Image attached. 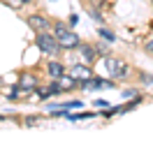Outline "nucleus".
<instances>
[{
  "label": "nucleus",
  "instance_id": "f257e3e1",
  "mask_svg": "<svg viewBox=\"0 0 153 148\" xmlns=\"http://www.w3.org/2000/svg\"><path fill=\"white\" fill-rule=\"evenodd\" d=\"M51 30H53V35H56L58 44L63 46L65 51H72V49H76V46L81 44V39H79V35L74 33V28L67 26V23H60V21H56Z\"/></svg>",
  "mask_w": 153,
  "mask_h": 148
},
{
  "label": "nucleus",
  "instance_id": "f03ea898",
  "mask_svg": "<svg viewBox=\"0 0 153 148\" xmlns=\"http://www.w3.org/2000/svg\"><path fill=\"white\" fill-rule=\"evenodd\" d=\"M35 44H37L39 53H47L49 58H56V56H60V51H63V46L58 44L56 35L49 33V30H39V33H35Z\"/></svg>",
  "mask_w": 153,
  "mask_h": 148
},
{
  "label": "nucleus",
  "instance_id": "7ed1b4c3",
  "mask_svg": "<svg viewBox=\"0 0 153 148\" xmlns=\"http://www.w3.org/2000/svg\"><path fill=\"white\" fill-rule=\"evenodd\" d=\"M105 65H107V74H109L114 81H125V79L130 76V67H128V63L121 60V58H111V56H107Z\"/></svg>",
  "mask_w": 153,
  "mask_h": 148
},
{
  "label": "nucleus",
  "instance_id": "20e7f679",
  "mask_svg": "<svg viewBox=\"0 0 153 148\" xmlns=\"http://www.w3.org/2000/svg\"><path fill=\"white\" fill-rule=\"evenodd\" d=\"M26 23H28L35 33H39V30H51V28H53V23H51L44 14H28V16H26Z\"/></svg>",
  "mask_w": 153,
  "mask_h": 148
},
{
  "label": "nucleus",
  "instance_id": "39448f33",
  "mask_svg": "<svg viewBox=\"0 0 153 148\" xmlns=\"http://www.w3.org/2000/svg\"><path fill=\"white\" fill-rule=\"evenodd\" d=\"M67 74H72V76H74L76 81L81 83V81H86V79H91V76H93V70L88 67V63H86V65H79V63H74L72 67H70V70H67Z\"/></svg>",
  "mask_w": 153,
  "mask_h": 148
},
{
  "label": "nucleus",
  "instance_id": "423d86ee",
  "mask_svg": "<svg viewBox=\"0 0 153 148\" xmlns=\"http://www.w3.org/2000/svg\"><path fill=\"white\" fill-rule=\"evenodd\" d=\"M19 86H21V90H23V92H28V90H37V88H39V79H37V76H35L33 72H21Z\"/></svg>",
  "mask_w": 153,
  "mask_h": 148
},
{
  "label": "nucleus",
  "instance_id": "0eeeda50",
  "mask_svg": "<svg viewBox=\"0 0 153 148\" xmlns=\"http://www.w3.org/2000/svg\"><path fill=\"white\" fill-rule=\"evenodd\" d=\"M60 92H63V86H60V81H58V79H51V83H49L44 90H39V88H37V97H39V100H49V97L60 95Z\"/></svg>",
  "mask_w": 153,
  "mask_h": 148
},
{
  "label": "nucleus",
  "instance_id": "6e6552de",
  "mask_svg": "<svg viewBox=\"0 0 153 148\" xmlns=\"http://www.w3.org/2000/svg\"><path fill=\"white\" fill-rule=\"evenodd\" d=\"M76 51H79V53H81V58H84V63H93V60H95L97 56H100V51H97V46H93V44H84V42H81V44L76 46Z\"/></svg>",
  "mask_w": 153,
  "mask_h": 148
},
{
  "label": "nucleus",
  "instance_id": "1a4fd4ad",
  "mask_svg": "<svg viewBox=\"0 0 153 148\" xmlns=\"http://www.w3.org/2000/svg\"><path fill=\"white\" fill-rule=\"evenodd\" d=\"M65 65L60 63V60H51V63L47 65V74H49V79H60L63 74H65Z\"/></svg>",
  "mask_w": 153,
  "mask_h": 148
},
{
  "label": "nucleus",
  "instance_id": "9d476101",
  "mask_svg": "<svg viewBox=\"0 0 153 148\" xmlns=\"http://www.w3.org/2000/svg\"><path fill=\"white\" fill-rule=\"evenodd\" d=\"M102 86H105V81H102V79H97V76H91V79H86V81H81L79 83V88H81V90H97V88H102Z\"/></svg>",
  "mask_w": 153,
  "mask_h": 148
},
{
  "label": "nucleus",
  "instance_id": "9b49d317",
  "mask_svg": "<svg viewBox=\"0 0 153 148\" xmlns=\"http://www.w3.org/2000/svg\"><path fill=\"white\" fill-rule=\"evenodd\" d=\"M97 35H102V39H107V42H116V35L111 33V30H107V28H100Z\"/></svg>",
  "mask_w": 153,
  "mask_h": 148
},
{
  "label": "nucleus",
  "instance_id": "f8f14e48",
  "mask_svg": "<svg viewBox=\"0 0 153 148\" xmlns=\"http://www.w3.org/2000/svg\"><path fill=\"white\" fill-rule=\"evenodd\" d=\"M88 14H91V18H93L95 23H102V16H100V9H93L91 5H88Z\"/></svg>",
  "mask_w": 153,
  "mask_h": 148
},
{
  "label": "nucleus",
  "instance_id": "ddd939ff",
  "mask_svg": "<svg viewBox=\"0 0 153 148\" xmlns=\"http://www.w3.org/2000/svg\"><path fill=\"white\" fill-rule=\"evenodd\" d=\"M39 123V116H28V118H23V125H37Z\"/></svg>",
  "mask_w": 153,
  "mask_h": 148
},
{
  "label": "nucleus",
  "instance_id": "4468645a",
  "mask_svg": "<svg viewBox=\"0 0 153 148\" xmlns=\"http://www.w3.org/2000/svg\"><path fill=\"white\" fill-rule=\"evenodd\" d=\"M146 51H149V53H153V35L149 37V42H146Z\"/></svg>",
  "mask_w": 153,
  "mask_h": 148
},
{
  "label": "nucleus",
  "instance_id": "2eb2a0df",
  "mask_svg": "<svg viewBox=\"0 0 153 148\" xmlns=\"http://www.w3.org/2000/svg\"><path fill=\"white\" fill-rule=\"evenodd\" d=\"M76 21H79V16H76V14H70V26L74 28V26H76Z\"/></svg>",
  "mask_w": 153,
  "mask_h": 148
},
{
  "label": "nucleus",
  "instance_id": "dca6fc26",
  "mask_svg": "<svg viewBox=\"0 0 153 148\" xmlns=\"http://www.w3.org/2000/svg\"><path fill=\"white\" fill-rule=\"evenodd\" d=\"M132 95H137V90H132V88H128V90H123V97H132Z\"/></svg>",
  "mask_w": 153,
  "mask_h": 148
},
{
  "label": "nucleus",
  "instance_id": "f3484780",
  "mask_svg": "<svg viewBox=\"0 0 153 148\" xmlns=\"http://www.w3.org/2000/svg\"><path fill=\"white\" fill-rule=\"evenodd\" d=\"M0 120H2V116H0Z\"/></svg>",
  "mask_w": 153,
  "mask_h": 148
}]
</instances>
